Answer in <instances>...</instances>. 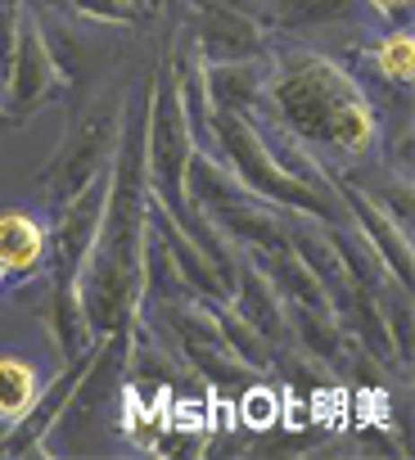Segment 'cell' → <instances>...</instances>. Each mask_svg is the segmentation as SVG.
I'll return each mask as SVG.
<instances>
[{
  "mask_svg": "<svg viewBox=\"0 0 415 460\" xmlns=\"http://www.w3.org/2000/svg\"><path fill=\"white\" fill-rule=\"evenodd\" d=\"M19 19H23V5H19V0H0V77H5V64H10V50H14Z\"/></svg>",
  "mask_w": 415,
  "mask_h": 460,
  "instance_id": "e0dca14e",
  "label": "cell"
},
{
  "mask_svg": "<svg viewBox=\"0 0 415 460\" xmlns=\"http://www.w3.org/2000/svg\"><path fill=\"white\" fill-rule=\"evenodd\" d=\"M194 10H240V14H253V19L267 23L262 0H194Z\"/></svg>",
  "mask_w": 415,
  "mask_h": 460,
  "instance_id": "d6986e66",
  "label": "cell"
},
{
  "mask_svg": "<svg viewBox=\"0 0 415 460\" xmlns=\"http://www.w3.org/2000/svg\"><path fill=\"white\" fill-rule=\"evenodd\" d=\"M41 393V370L37 361L19 357V352H0V424H19L28 415V406Z\"/></svg>",
  "mask_w": 415,
  "mask_h": 460,
  "instance_id": "4fadbf2b",
  "label": "cell"
},
{
  "mask_svg": "<svg viewBox=\"0 0 415 460\" xmlns=\"http://www.w3.org/2000/svg\"><path fill=\"white\" fill-rule=\"evenodd\" d=\"M258 113L312 149L330 172H352L379 145V118L361 82L339 59L307 46H267V95Z\"/></svg>",
  "mask_w": 415,
  "mask_h": 460,
  "instance_id": "7a4b0ae2",
  "label": "cell"
},
{
  "mask_svg": "<svg viewBox=\"0 0 415 460\" xmlns=\"http://www.w3.org/2000/svg\"><path fill=\"white\" fill-rule=\"evenodd\" d=\"M267 19H276L280 28H339V23H352L361 0H262Z\"/></svg>",
  "mask_w": 415,
  "mask_h": 460,
  "instance_id": "7c38bea8",
  "label": "cell"
},
{
  "mask_svg": "<svg viewBox=\"0 0 415 460\" xmlns=\"http://www.w3.org/2000/svg\"><path fill=\"white\" fill-rule=\"evenodd\" d=\"M122 100L127 95H104V100H95V104L73 113L59 149L46 158V167L37 176V185H41L50 208L68 203L82 185H91L95 176L109 172L113 149H118V127H122Z\"/></svg>",
  "mask_w": 415,
  "mask_h": 460,
  "instance_id": "277c9868",
  "label": "cell"
},
{
  "mask_svg": "<svg viewBox=\"0 0 415 460\" xmlns=\"http://www.w3.org/2000/svg\"><path fill=\"white\" fill-rule=\"evenodd\" d=\"M91 357H95V348L68 357V361L59 366V375H55L50 384H41V393H37V402L28 406V415H23L19 424H10V433L0 438V456H50V433L64 424V411H68V402H73L82 375L91 370Z\"/></svg>",
  "mask_w": 415,
  "mask_h": 460,
  "instance_id": "8992f818",
  "label": "cell"
},
{
  "mask_svg": "<svg viewBox=\"0 0 415 460\" xmlns=\"http://www.w3.org/2000/svg\"><path fill=\"white\" fill-rule=\"evenodd\" d=\"M19 122H23V118H19V113H10V109H5V104H0V136H5V131H14V127H19Z\"/></svg>",
  "mask_w": 415,
  "mask_h": 460,
  "instance_id": "ffe728a7",
  "label": "cell"
},
{
  "mask_svg": "<svg viewBox=\"0 0 415 460\" xmlns=\"http://www.w3.org/2000/svg\"><path fill=\"white\" fill-rule=\"evenodd\" d=\"M370 64H375L384 86L411 91V77H415V37H411V28H393L388 37H379L375 50H370Z\"/></svg>",
  "mask_w": 415,
  "mask_h": 460,
  "instance_id": "5bb4252c",
  "label": "cell"
},
{
  "mask_svg": "<svg viewBox=\"0 0 415 460\" xmlns=\"http://www.w3.org/2000/svg\"><path fill=\"white\" fill-rule=\"evenodd\" d=\"M213 140L222 163L235 172V181L262 199L267 208H285V212H307L325 226H352L348 208L339 203V190H316L307 181H298L294 172L280 167V158L271 154V145L262 140L258 122L244 113H213Z\"/></svg>",
  "mask_w": 415,
  "mask_h": 460,
  "instance_id": "3957f363",
  "label": "cell"
},
{
  "mask_svg": "<svg viewBox=\"0 0 415 460\" xmlns=\"http://www.w3.org/2000/svg\"><path fill=\"white\" fill-rule=\"evenodd\" d=\"M68 95V77L50 50V37L41 28V19H32L23 10L19 19V32H14V50H10V64H5V77H0V100H5L10 113H19L23 122L37 118L46 104L64 100Z\"/></svg>",
  "mask_w": 415,
  "mask_h": 460,
  "instance_id": "5b68a950",
  "label": "cell"
},
{
  "mask_svg": "<svg viewBox=\"0 0 415 460\" xmlns=\"http://www.w3.org/2000/svg\"><path fill=\"white\" fill-rule=\"evenodd\" d=\"M203 86L213 100V113H244L253 118L267 95V55L249 59H203Z\"/></svg>",
  "mask_w": 415,
  "mask_h": 460,
  "instance_id": "8fae6325",
  "label": "cell"
},
{
  "mask_svg": "<svg viewBox=\"0 0 415 460\" xmlns=\"http://www.w3.org/2000/svg\"><path fill=\"white\" fill-rule=\"evenodd\" d=\"M0 294H5V276H0Z\"/></svg>",
  "mask_w": 415,
  "mask_h": 460,
  "instance_id": "603a6c76",
  "label": "cell"
},
{
  "mask_svg": "<svg viewBox=\"0 0 415 460\" xmlns=\"http://www.w3.org/2000/svg\"><path fill=\"white\" fill-rule=\"evenodd\" d=\"M334 190H339V203L348 208L352 226L366 235V244L375 249V258L384 262V271L393 276V285L402 294H411V276H415V249H411V230L402 221H393L361 185H348L339 172H334Z\"/></svg>",
  "mask_w": 415,
  "mask_h": 460,
  "instance_id": "52a82bcc",
  "label": "cell"
},
{
  "mask_svg": "<svg viewBox=\"0 0 415 460\" xmlns=\"http://www.w3.org/2000/svg\"><path fill=\"white\" fill-rule=\"evenodd\" d=\"M240 415H244V424L249 429H271L276 420H280V393L271 388V384H249L244 393H240Z\"/></svg>",
  "mask_w": 415,
  "mask_h": 460,
  "instance_id": "2e32d148",
  "label": "cell"
},
{
  "mask_svg": "<svg viewBox=\"0 0 415 460\" xmlns=\"http://www.w3.org/2000/svg\"><path fill=\"white\" fill-rule=\"evenodd\" d=\"M50 258V226L28 208H0V276L5 285H32Z\"/></svg>",
  "mask_w": 415,
  "mask_h": 460,
  "instance_id": "9c48e42d",
  "label": "cell"
},
{
  "mask_svg": "<svg viewBox=\"0 0 415 460\" xmlns=\"http://www.w3.org/2000/svg\"><path fill=\"white\" fill-rule=\"evenodd\" d=\"M68 14L86 19V23H109V28H136V23H149L154 10L145 0H55Z\"/></svg>",
  "mask_w": 415,
  "mask_h": 460,
  "instance_id": "9a60e30c",
  "label": "cell"
},
{
  "mask_svg": "<svg viewBox=\"0 0 415 460\" xmlns=\"http://www.w3.org/2000/svg\"><path fill=\"white\" fill-rule=\"evenodd\" d=\"M231 312L240 321H249L271 348L289 334L285 330V312H280V294L267 280V271L249 258V249L235 244V262H231Z\"/></svg>",
  "mask_w": 415,
  "mask_h": 460,
  "instance_id": "30bf717a",
  "label": "cell"
},
{
  "mask_svg": "<svg viewBox=\"0 0 415 460\" xmlns=\"http://www.w3.org/2000/svg\"><path fill=\"white\" fill-rule=\"evenodd\" d=\"M366 5H370L384 23H393V28H411V0H366Z\"/></svg>",
  "mask_w": 415,
  "mask_h": 460,
  "instance_id": "ac0fdd59",
  "label": "cell"
},
{
  "mask_svg": "<svg viewBox=\"0 0 415 460\" xmlns=\"http://www.w3.org/2000/svg\"><path fill=\"white\" fill-rule=\"evenodd\" d=\"M145 5H149V10H154V14H158V10H163V5H167V0H145Z\"/></svg>",
  "mask_w": 415,
  "mask_h": 460,
  "instance_id": "7402d4cb",
  "label": "cell"
},
{
  "mask_svg": "<svg viewBox=\"0 0 415 460\" xmlns=\"http://www.w3.org/2000/svg\"><path fill=\"white\" fill-rule=\"evenodd\" d=\"M267 23L240 10H194L190 23V50L199 59H249V55H267Z\"/></svg>",
  "mask_w": 415,
  "mask_h": 460,
  "instance_id": "ba28073f",
  "label": "cell"
},
{
  "mask_svg": "<svg viewBox=\"0 0 415 460\" xmlns=\"http://www.w3.org/2000/svg\"><path fill=\"white\" fill-rule=\"evenodd\" d=\"M145 127H149V77L145 91L122 100V127L118 149L109 163V190L95 244L82 262L77 294L91 321L95 339H109L118 330H136L140 316V253L149 230V167H145Z\"/></svg>",
  "mask_w": 415,
  "mask_h": 460,
  "instance_id": "6da1fadb",
  "label": "cell"
},
{
  "mask_svg": "<svg viewBox=\"0 0 415 460\" xmlns=\"http://www.w3.org/2000/svg\"><path fill=\"white\" fill-rule=\"evenodd\" d=\"M23 10H32V5H55V0H19Z\"/></svg>",
  "mask_w": 415,
  "mask_h": 460,
  "instance_id": "44dd1931",
  "label": "cell"
}]
</instances>
